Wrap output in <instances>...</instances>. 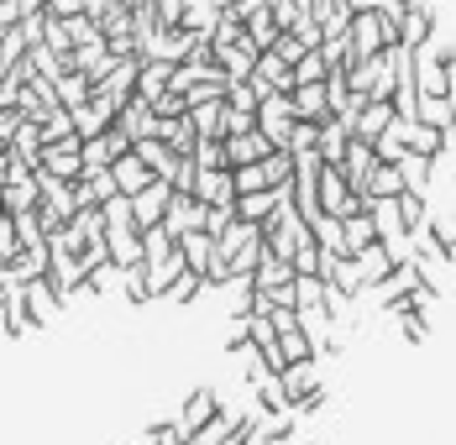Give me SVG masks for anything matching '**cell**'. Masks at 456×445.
<instances>
[{
  "instance_id": "cell-1",
  "label": "cell",
  "mask_w": 456,
  "mask_h": 445,
  "mask_svg": "<svg viewBox=\"0 0 456 445\" xmlns=\"http://www.w3.org/2000/svg\"><path fill=\"white\" fill-rule=\"evenodd\" d=\"M37 168H47L53 178H69V183H79L85 178V136H63V142H43V152H37Z\"/></svg>"
},
{
  "instance_id": "cell-47",
  "label": "cell",
  "mask_w": 456,
  "mask_h": 445,
  "mask_svg": "<svg viewBox=\"0 0 456 445\" xmlns=\"http://www.w3.org/2000/svg\"><path fill=\"white\" fill-rule=\"evenodd\" d=\"M320 257H325V252H320V241H315V236H305V241H299V252H294V272H320Z\"/></svg>"
},
{
  "instance_id": "cell-31",
  "label": "cell",
  "mask_w": 456,
  "mask_h": 445,
  "mask_svg": "<svg viewBox=\"0 0 456 445\" xmlns=\"http://www.w3.org/2000/svg\"><path fill=\"white\" fill-rule=\"evenodd\" d=\"M158 136H163L179 158H189V152H194V142H200V132H194V116H189V110H183V116H168Z\"/></svg>"
},
{
  "instance_id": "cell-23",
  "label": "cell",
  "mask_w": 456,
  "mask_h": 445,
  "mask_svg": "<svg viewBox=\"0 0 456 445\" xmlns=\"http://www.w3.org/2000/svg\"><path fill=\"white\" fill-rule=\"evenodd\" d=\"M216 63L226 69V79H252V63H257V47L247 43H226V47H216Z\"/></svg>"
},
{
  "instance_id": "cell-3",
  "label": "cell",
  "mask_w": 456,
  "mask_h": 445,
  "mask_svg": "<svg viewBox=\"0 0 456 445\" xmlns=\"http://www.w3.org/2000/svg\"><path fill=\"white\" fill-rule=\"evenodd\" d=\"M294 121H299V110H294V94H263V100H257V132L268 136L273 147H289Z\"/></svg>"
},
{
  "instance_id": "cell-2",
  "label": "cell",
  "mask_w": 456,
  "mask_h": 445,
  "mask_svg": "<svg viewBox=\"0 0 456 445\" xmlns=\"http://www.w3.org/2000/svg\"><path fill=\"white\" fill-rule=\"evenodd\" d=\"M388 43H394V27H388L383 11H352V63L357 58H378Z\"/></svg>"
},
{
  "instance_id": "cell-4",
  "label": "cell",
  "mask_w": 456,
  "mask_h": 445,
  "mask_svg": "<svg viewBox=\"0 0 456 445\" xmlns=\"http://www.w3.org/2000/svg\"><path fill=\"white\" fill-rule=\"evenodd\" d=\"M252 85H257V94H294V63L278 58L273 47L257 53V63H252Z\"/></svg>"
},
{
  "instance_id": "cell-36",
  "label": "cell",
  "mask_w": 456,
  "mask_h": 445,
  "mask_svg": "<svg viewBox=\"0 0 456 445\" xmlns=\"http://www.w3.org/2000/svg\"><path fill=\"white\" fill-rule=\"evenodd\" d=\"M367 194H372V199H394V194H404V174H399V163H378L372 178H367Z\"/></svg>"
},
{
  "instance_id": "cell-57",
  "label": "cell",
  "mask_w": 456,
  "mask_h": 445,
  "mask_svg": "<svg viewBox=\"0 0 456 445\" xmlns=\"http://www.w3.org/2000/svg\"><path fill=\"white\" fill-rule=\"evenodd\" d=\"M137 445H158V430H147V435H142Z\"/></svg>"
},
{
  "instance_id": "cell-16",
  "label": "cell",
  "mask_w": 456,
  "mask_h": 445,
  "mask_svg": "<svg viewBox=\"0 0 456 445\" xmlns=\"http://www.w3.org/2000/svg\"><path fill=\"white\" fill-rule=\"evenodd\" d=\"M294 110H299V121H330V94H325V79L315 85H294Z\"/></svg>"
},
{
  "instance_id": "cell-53",
  "label": "cell",
  "mask_w": 456,
  "mask_h": 445,
  "mask_svg": "<svg viewBox=\"0 0 456 445\" xmlns=\"http://www.w3.org/2000/svg\"><path fill=\"white\" fill-rule=\"evenodd\" d=\"M158 430V445H189V435L179 430V419H168V425H152Z\"/></svg>"
},
{
  "instance_id": "cell-50",
  "label": "cell",
  "mask_w": 456,
  "mask_h": 445,
  "mask_svg": "<svg viewBox=\"0 0 456 445\" xmlns=\"http://www.w3.org/2000/svg\"><path fill=\"white\" fill-rule=\"evenodd\" d=\"M273 53H278V58H289V63H299V58L310 53V47H305V37H299V32H278Z\"/></svg>"
},
{
  "instance_id": "cell-13",
  "label": "cell",
  "mask_w": 456,
  "mask_h": 445,
  "mask_svg": "<svg viewBox=\"0 0 456 445\" xmlns=\"http://www.w3.org/2000/svg\"><path fill=\"white\" fill-rule=\"evenodd\" d=\"M430 37H436V16H430L425 0H414L404 11V21H399V47H425Z\"/></svg>"
},
{
  "instance_id": "cell-28",
  "label": "cell",
  "mask_w": 456,
  "mask_h": 445,
  "mask_svg": "<svg viewBox=\"0 0 456 445\" xmlns=\"http://www.w3.org/2000/svg\"><path fill=\"white\" fill-rule=\"evenodd\" d=\"M53 89H58V105L79 110V105H85V100L94 94V79H90V74H79V69H63V74L53 79Z\"/></svg>"
},
{
  "instance_id": "cell-38",
  "label": "cell",
  "mask_w": 456,
  "mask_h": 445,
  "mask_svg": "<svg viewBox=\"0 0 456 445\" xmlns=\"http://www.w3.org/2000/svg\"><path fill=\"white\" fill-rule=\"evenodd\" d=\"M278 346H283V356H289V361H310V356H320L305 325H289V330H278Z\"/></svg>"
},
{
  "instance_id": "cell-48",
  "label": "cell",
  "mask_w": 456,
  "mask_h": 445,
  "mask_svg": "<svg viewBox=\"0 0 456 445\" xmlns=\"http://www.w3.org/2000/svg\"><path fill=\"white\" fill-rule=\"evenodd\" d=\"M394 320H399V330H404V341H414V346H419V341L430 336V325H425V314H419V310H404V314H394Z\"/></svg>"
},
{
  "instance_id": "cell-41",
  "label": "cell",
  "mask_w": 456,
  "mask_h": 445,
  "mask_svg": "<svg viewBox=\"0 0 456 445\" xmlns=\"http://www.w3.org/2000/svg\"><path fill=\"white\" fill-rule=\"evenodd\" d=\"M425 199H430V194H414V189L399 194V215H404V225H410V236L425 231V221H430V205H425Z\"/></svg>"
},
{
  "instance_id": "cell-22",
  "label": "cell",
  "mask_w": 456,
  "mask_h": 445,
  "mask_svg": "<svg viewBox=\"0 0 456 445\" xmlns=\"http://www.w3.org/2000/svg\"><path fill=\"white\" fill-rule=\"evenodd\" d=\"M5 152H11L16 163H27V168L37 174V152H43V126H37V121L27 116V121L16 126V136H11V147H5Z\"/></svg>"
},
{
  "instance_id": "cell-14",
  "label": "cell",
  "mask_w": 456,
  "mask_h": 445,
  "mask_svg": "<svg viewBox=\"0 0 456 445\" xmlns=\"http://www.w3.org/2000/svg\"><path fill=\"white\" fill-rule=\"evenodd\" d=\"M194 194H200L205 205H236V174H231V168H200Z\"/></svg>"
},
{
  "instance_id": "cell-11",
  "label": "cell",
  "mask_w": 456,
  "mask_h": 445,
  "mask_svg": "<svg viewBox=\"0 0 456 445\" xmlns=\"http://www.w3.org/2000/svg\"><path fill=\"white\" fill-rule=\"evenodd\" d=\"M378 168V147L367 142V136H352V147H346V163H341V174L352 189H367V178Z\"/></svg>"
},
{
  "instance_id": "cell-18",
  "label": "cell",
  "mask_w": 456,
  "mask_h": 445,
  "mask_svg": "<svg viewBox=\"0 0 456 445\" xmlns=\"http://www.w3.org/2000/svg\"><path fill=\"white\" fill-rule=\"evenodd\" d=\"M278 377H283V388H289V399L299 403L305 393H315V388H320V356H310V361H289V367H283Z\"/></svg>"
},
{
  "instance_id": "cell-29",
  "label": "cell",
  "mask_w": 456,
  "mask_h": 445,
  "mask_svg": "<svg viewBox=\"0 0 456 445\" xmlns=\"http://www.w3.org/2000/svg\"><path fill=\"white\" fill-rule=\"evenodd\" d=\"M216 21H221V5H216V0H183V21L179 27H189L194 37H210Z\"/></svg>"
},
{
  "instance_id": "cell-49",
  "label": "cell",
  "mask_w": 456,
  "mask_h": 445,
  "mask_svg": "<svg viewBox=\"0 0 456 445\" xmlns=\"http://www.w3.org/2000/svg\"><path fill=\"white\" fill-rule=\"evenodd\" d=\"M179 194H194V183H200V163L194 158H179V168H174V178H168Z\"/></svg>"
},
{
  "instance_id": "cell-5",
  "label": "cell",
  "mask_w": 456,
  "mask_h": 445,
  "mask_svg": "<svg viewBox=\"0 0 456 445\" xmlns=\"http://www.w3.org/2000/svg\"><path fill=\"white\" fill-rule=\"evenodd\" d=\"M168 199H174V183H168V178H152L142 194H132L137 231H147V225H163V215H168Z\"/></svg>"
},
{
  "instance_id": "cell-45",
  "label": "cell",
  "mask_w": 456,
  "mask_h": 445,
  "mask_svg": "<svg viewBox=\"0 0 456 445\" xmlns=\"http://www.w3.org/2000/svg\"><path fill=\"white\" fill-rule=\"evenodd\" d=\"M21 257V236H16V215L0 210V263H16Z\"/></svg>"
},
{
  "instance_id": "cell-59",
  "label": "cell",
  "mask_w": 456,
  "mask_h": 445,
  "mask_svg": "<svg viewBox=\"0 0 456 445\" xmlns=\"http://www.w3.org/2000/svg\"><path fill=\"white\" fill-rule=\"evenodd\" d=\"M121 5H142V0H121Z\"/></svg>"
},
{
  "instance_id": "cell-33",
  "label": "cell",
  "mask_w": 456,
  "mask_h": 445,
  "mask_svg": "<svg viewBox=\"0 0 456 445\" xmlns=\"http://www.w3.org/2000/svg\"><path fill=\"white\" fill-rule=\"evenodd\" d=\"M346 257H357L362 247H372L378 241V221H372V210H357V215H346Z\"/></svg>"
},
{
  "instance_id": "cell-20",
  "label": "cell",
  "mask_w": 456,
  "mask_h": 445,
  "mask_svg": "<svg viewBox=\"0 0 456 445\" xmlns=\"http://www.w3.org/2000/svg\"><path fill=\"white\" fill-rule=\"evenodd\" d=\"M352 263H357V272H362V288H378V283H383V278L394 272V257H388V247H383V241L362 247V252H357Z\"/></svg>"
},
{
  "instance_id": "cell-37",
  "label": "cell",
  "mask_w": 456,
  "mask_h": 445,
  "mask_svg": "<svg viewBox=\"0 0 456 445\" xmlns=\"http://www.w3.org/2000/svg\"><path fill=\"white\" fill-rule=\"evenodd\" d=\"M205 288H210V283H205V272H194V267H183L179 278L168 283V294H163V299H168V304H194V299H200Z\"/></svg>"
},
{
  "instance_id": "cell-32",
  "label": "cell",
  "mask_w": 456,
  "mask_h": 445,
  "mask_svg": "<svg viewBox=\"0 0 456 445\" xmlns=\"http://www.w3.org/2000/svg\"><path fill=\"white\" fill-rule=\"evenodd\" d=\"M388 121H394V100H367L362 116H357V136L378 142V136L388 132Z\"/></svg>"
},
{
  "instance_id": "cell-55",
  "label": "cell",
  "mask_w": 456,
  "mask_h": 445,
  "mask_svg": "<svg viewBox=\"0 0 456 445\" xmlns=\"http://www.w3.org/2000/svg\"><path fill=\"white\" fill-rule=\"evenodd\" d=\"M85 0H47V16H79Z\"/></svg>"
},
{
  "instance_id": "cell-46",
  "label": "cell",
  "mask_w": 456,
  "mask_h": 445,
  "mask_svg": "<svg viewBox=\"0 0 456 445\" xmlns=\"http://www.w3.org/2000/svg\"><path fill=\"white\" fill-rule=\"evenodd\" d=\"M257 100H263V94H257L252 79H231L226 85V105H236V110H257Z\"/></svg>"
},
{
  "instance_id": "cell-17",
  "label": "cell",
  "mask_w": 456,
  "mask_h": 445,
  "mask_svg": "<svg viewBox=\"0 0 456 445\" xmlns=\"http://www.w3.org/2000/svg\"><path fill=\"white\" fill-rule=\"evenodd\" d=\"M132 152H137V158H142V163H147L158 178H174V168H179V152H174L163 136H142Z\"/></svg>"
},
{
  "instance_id": "cell-25",
  "label": "cell",
  "mask_w": 456,
  "mask_h": 445,
  "mask_svg": "<svg viewBox=\"0 0 456 445\" xmlns=\"http://www.w3.org/2000/svg\"><path fill=\"white\" fill-rule=\"evenodd\" d=\"M179 252H183V263L194 267V272H210V257H216V236L200 225V231H183L179 236Z\"/></svg>"
},
{
  "instance_id": "cell-6",
  "label": "cell",
  "mask_w": 456,
  "mask_h": 445,
  "mask_svg": "<svg viewBox=\"0 0 456 445\" xmlns=\"http://www.w3.org/2000/svg\"><path fill=\"white\" fill-rule=\"evenodd\" d=\"M414 85L419 94H452V69L436 58V47H414Z\"/></svg>"
},
{
  "instance_id": "cell-54",
  "label": "cell",
  "mask_w": 456,
  "mask_h": 445,
  "mask_svg": "<svg viewBox=\"0 0 456 445\" xmlns=\"http://www.w3.org/2000/svg\"><path fill=\"white\" fill-rule=\"evenodd\" d=\"M21 21V0H0V32H11Z\"/></svg>"
},
{
  "instance_id": "cell-8",
  "label": "cell",
  "mask_w": 456,
  "mask_h": 445,
  "mask_svg": "<svg viewBox=\"0 0 456 445\" xmlns=\"http://www.w3.org/2000/svg\"><path fill=\"white\" fill-rule=\"evenodd\" d=\"M205 215H210V205H205L200 194H179V189H174V199H168V215H163V225H168L174 236H183V231H200V225H205Z\"/></svg>"
},
{
  "instance_id": "cell-51",
  "label": "cell",
  "mask_w": 456,
  "mask_h": 445,
  "mask_svg": "<svg viewBox=\"0 0 456 445\" xmlns=\"http://www.w3.org/2000/svg\"><path fill=\"white\" fill-rule=\"evenodd\" d=\"M236 221V205H210V215H205V231L210 236H226V225Z\"/></svg>"
},
{
  "instance_id": "cell-43",
  "label": "cell",
  "mask_w": 456,
  "mask_h": 445,
  "mask_svg": "<svg viewBox=\"0 0 456 445\" xmlns=\"http://www.w3.org/2000/svg\"><path fill=\"white\" fill-rule=\"evenodd\" d=\"M325 74H330V63H325L320 47H310V53L294 63V85H315V79H325Z\"/></svg>"
},
{
  "instance_id": "cell-26",
  "label": "cell",
  "mask_w": 456,
  "mask_h": 445,
  "mask_svg": "<svg viewBox=\"0 0 456 445\" xmlns=\"http://www.w3.org/2000/svg\"><path fill=\"white\" fill-rule=\"evenodd\" d=\"M399 174H404V189H414V194H430V178H436V158H425V152L404 147V158H399Z\"/></svg>"
},
{
  "instance_id": "cell-42",
  "label": "cell",
  "mask_w": 456,
  "mask_h": 445,
  "mask_svg": "<svg viewBox=\"0 0 456 445\" xmlns=\"http://www.w3.org/2000/svg\"><path fill=\"white\" fill-rule=\"evenodd\" d=\"M37 126H43V142H63V136H74V110L58 105V110H47Z\"/></svg>"
},
{
  "instance_id": "cell-58",
  "label": "cell",
  "mask_w": 456,
  "mask_h": 445,
  "mask_svg": "<svg viewBox=\"0 0 456 445\" xmlns=\"http://www.w3.org/2000/svg\"><path fill=\"white\" fill-rule=\"evenodd\" d=\"M0 210H5V183H0Z\"/></svg>"
},
{
  "instance_id": "cell-19",
  "label": "cell",
  "mask_w": 456,
  "mask_h": 445,
  "mask_svg": "<svg viewBox=\"0 0 456 445\" xmlns=\"http://www.w3.org/2000/svg\"><path fill=\"white\" fill-rule=\"evenodd\" d=\"M110 174H116V183H121V194H142V189L158 178V174H152V168L137 158V152H121V158L110 163Z\"/></svg>"
},
{
  "instance_id": "cell-34",
  "label": "cell",
  "mask_w": 456,
  "mask_h": 445,
  "mask_svg": "<svg viewBox=\"0 0 456 445\" xmlns=\"http://www.w3.org/2000/svg\"><path fill=\"white\" fill-rule=\"evenodd\" d=\"M189 116H194V132H200V136H226V100L189 105Z\"/></svg>"
},
{
  "instance_id": "cell-44",
  "label": "cell",
  "mask_w": 456,
  "mask_h": 445,
  "mask_svg": "<svg viewBox=\"0 0 456 445\" xmlns=\"http://www.w3.org/2000/svg\"><path fill=\"white\" fill-rule=\"evenodd\" d=\"M121 272H126V267L100 263V267H90V278H85V283H90V294H116V288H121Z\"/></svg>"
},
{
  "instance_id": "cell-15",
  "label": "cell",
  "mask_w": 456,
  "mask_h": 445,
  "mask_svg": "<svg viewBox=\"0 0 456 445\" xmlns=\"http://www.w3.org/2000/svg\"><path fill=\"white\" fill-rule=\"evenodd\" d=\"M110 63H116V53L105 47V37H100V43H85V47H74V53H69V69H79V74H90L94 85H100V79L110 74Z\"/></svg>"
},
{
  "instance_id": "cell-9",
  "label": "cell",
  "mask_w": 456,
  "mask_h": 445,
  "mask_svg": "<svg viewBox=\"0 0 456 445\" xmlns=\"http://www.w3.org/2000/svg\"><path fill=\"white\" fill-rule=\"evenodd\" d=\"M27 304H32V314H37V325H53V320L63 314V294H58L53 272H37V278H27Z\"/></svg>"
},
{
  "instance_id": "cell-40",
  "label": "cell",
  "mask_w": 456,
  "mask_h": 445,
  "mask_svg": "<svg viewBox=\"0 0 456 445\" xmlns=\"http://www.w3.org/2000/svg\"><path fill=\"white\" fill-rule=\"evenodd\" d=\"M27 69H32V74H43V79H58V74L69 69V58H63V53H53L47 43H37L32 53H27Z\"/></svg>"
},
{
  "instance_id": "cell-24",
  "label": "cell",
  "mask_w": 456,
  "mask_h": 445,
  "mask_svg": "<svg viewBox=\"0 0 456 445\" xmlns=\"http://www.w3.org/2000/svg\"><path fill=\"white\" fill-rule=\"evenodd\" d=\"M346 147H352V126H346L341 116H330V121L320 126V158L341 168V163H346Z\"/></svg>"
},
{
  "instance_id": "cell-21",
  "label": "cell",
  "mask_w": 456,
  "mask_h": 445,
  "mask_svg": "<svg viewBox=\"0 0 456 445\" xmlns=\"http://www.w3.org/2000/svg\"><path fill=\"white\" fill-rule=\"evenodd\" d=\"M174 69H179V63H168V58H142V74H137V94H142V100H158L163 89L174 85Z\"/></svg>"
},
{
  "instance_id": "cell-10",
  "label": "cell",
  "mask_w": 456,
  "mask_h": 445,
  "mask_svg": "<svg viewBox=\"0 0 456 445\" xmlns=\"http://www.w3.org/2000/svg\"><path fill=\"white\" fill-rule=\"evenodd\" d=\"M137 74H142V53H132V58H116V63H110V74H105L94 89H105L116 105H126V100L137 94Z\"/></svg>"
},
{
  "instance_id": "cell-39",
  "label": "cell",
  "mask_w": 456,
  "mask_h": 445,
  "mask_svg": "<svg viewBox=\"0 0 456 445\" xmlns=\"http://www.w3.org/2000/svg\"><path fill=\"white\" fill-rule=\"evenodd\" d=\"M410 147H414V152H425V158L452 152V147H446V132H436L430 121H414V126H410Z\"/></svg>"
},
{
  "instance_id": "cell-52",
  "label": "cell",
  "mask_w": 456,
  "mask_h": 445,
  "mask_svg": "<svg viewBox=\"0 0 456 445\" xmlns=\"http://www.w3.org/2000/svg\"><path fill=\"white\" fill-rule=\"evenodd\" d=\"M252 126H257V110H236V105H226V136L252 132Z\"/></svg>"
},
{
  "instance_id": "cell-27",
  "label": "cell",
  "mask_w": 456,
  "mask_h": 445,
  "mask_svg": "<svg viewBox=\"0 0 456 445\" xmlns=\"http://www.w3.org/2000/svg\"><path fill=\"white\" fill-rule=\"evenodd\" d=\"M216 409H221V399H216V393H210V388H194V393H189V399H183L179 430H183V435H194V430H200V425H205V419H210V414H216Z\"/></svg>"
},
{
  "instance_id": "cell-56",
  "label": "cell",
  "mask_w": 456,
  "mask_h": 445,
  "mask_svg": "<svg viewBox=\"0 0 456 445\" xmlns=\"http://www.w3.org/2000/svg\"><path fill=\"white\" fill-rule=\"evenodd\" d=\"M32 11H47V0H21V16H32Z\"/></svg>"
},
{
  "instance_id": "cell-12",
  "label": "cell",
  "mask_w": 456,
  "mask_h": 445,
  "mask_svg": "<svg viewBox=\"0 0 456 445\" xmlns=\"http://www.w3.org/2000/svg\"><path fill=\"white\" fill-rule=\"evenodd\" d=\"M268 152H273V142L257 132V126H252V132L226 136V163H231V168H241V163H263Z\"/></svg>"
},
{
  "instance_id": "cell-7",
  "label": "cell",
  "mask_w": 456,
  "mask_h": 445,
  "mask_svg": "<svg viewBox=\"0 0 456 445\" xmlns=\"http://www.w3.org/2000/svg\"><path fill=\"white\" fill-rule=\"evenodd\" d=\"M116 126L132 136V142H142V136H158V132H163V121H158V110H152V100H142V94H132V100L121 105Z\"/></svg>"
},
{
  "instance_id": "cell-35",
  "label": "cell",
  "mask_w": 456,
  "mask_h": 445,
  "mask_svg": "<svg viewBox=\"0 0 456 445\" xmlns=\"http://www.w3.org/2000/svg\"><path fill=\"white\" fill-rule=\"evenodd\" d=\"M43 205V189H37V174L21 178V183H5V210L11 215H27V210H37Z\"/></svg>"
},
{
  "instance_id": "cell-30",
  "label": "cell",
  "mask_w": 456,
  "mask_h": 445,
  "mask_svg": "<svg viewBox=\"0 0 456 445\" xmlns=\"http://www.w3.org/2000/svg\"><path fill=\"white\" fill-rule=\"evenodd\" d=\"M278 32H283V27H278L273 5H263V11H252V16H247V43L257 47V53H268V47L278 43Z\"/></svg>"
}]
</instances>
